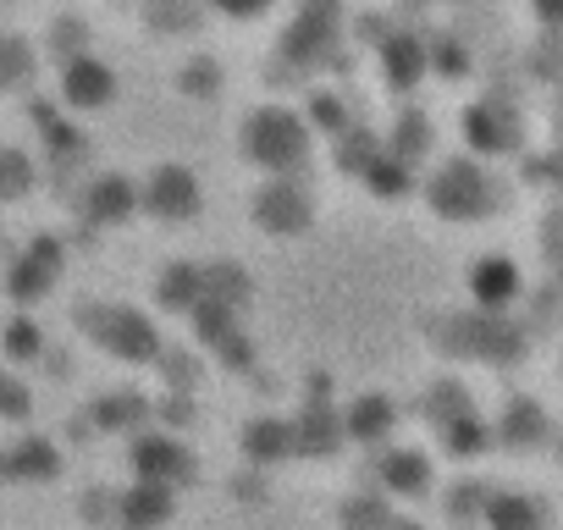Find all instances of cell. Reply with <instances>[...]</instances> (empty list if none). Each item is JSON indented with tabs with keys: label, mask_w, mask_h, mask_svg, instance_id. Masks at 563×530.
<instances>
[]
</instances>
